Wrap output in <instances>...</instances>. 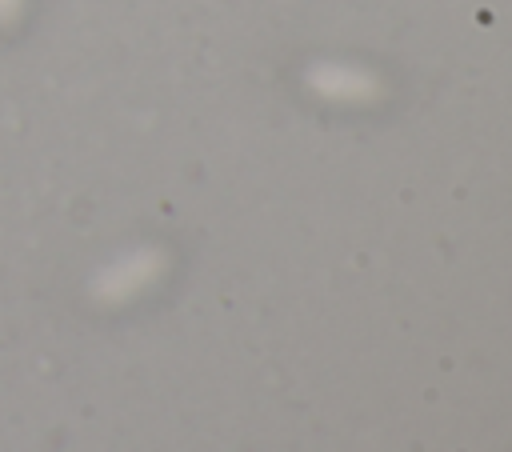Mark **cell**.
Masks as SVG:
<instances>
[{"mask_svg": "<svg viewBox=\"0 0 512 452\" xmlns=\"http://www.w3.org/2000/svg\"><path fill=\"white\" fill-rule=\"evenodd\" d=\"M152 276H156L152 252H136V256H124V260H116L112 268H104V272L92 280V296L104 300V304H124V300H132L140 288H148Z\"/></svg>", "mask_w": 512, "mask_h": 452, "instance_id": "obj_1", "label": "cell"}, {"mask_svg": "<svg viewBox=\"0 0 512 452\" xmlns=\"http://www.w3.org/2000/svg\"><path fill=\"white\" fill-rule=\"evenodd\" d=\"M28 0H0V28H16Z\"/></svg>", "mask_w": 512, "mask_h": 452, "instance_id": "obj_2", "label": "cell"}]
</instances>
